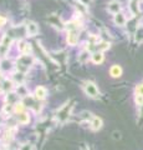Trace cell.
<instances>
[{
  "label": "cell",
  "mask_w": 143,
  "mask_h": 150,
  "mask_svg": "<svg viewBox=\"0 0 143 150\" xmlns=\"http://www.w3.org/2000/svg\"><path fill=\"white\" fill-rule=\"evenodd\" d=\"M91 129L92 130H100L101 128H102V120H101V118H98V116H93L91 120Z\"/></svg>",
  "instance_id": "obj_7"
},
{
  "label": "cell",
  "mask_w": 143,
  "mask_h": 150,
  "mask_svg": "<svg viewBox=\"0 0 143 150\" xmlns=\"http://www.w3.org/2000/svg\"><path fill=\"white\" fill-rule=\"evenodd\" d=\"M20 50L22 51V53H27V51H30V46H29V44H26V43H24V41H21Z\"/></svg>",
  "instance_id": "obj_16"
},
{
  "label": "cell",
  "mask_w": 143,
  "mask_h": 150,
  "mask_svg": "<svg viewBox=\"0 0 143 150\" xmlns=\"http://www.w3.org/2000/svg\"><path fill=\"white\" fill-rule=\"evenodd\" d=\"M78 40V33L76 29H70V31H68L67 34V43L70 45H76Z\"/></svg>",
  "instance_id": "obj_4"
},
{
  "label": "cell",
  "mask_w": 143,
  "mask_h": 150,
  "mask_svg": "<svg viewBox=\"0 0 143 150\" xmlns=\"http://www.w3.org/2000/svg\"><path fill=\"white\" fill-rule=\"evenodd\" d=\"M33 149H34V146L31 144H29V143L22 144L21 146H20V150H33Z\"/></svg>",
  "instance_id": "obj_17"
},
{
  "label": "cell",
  "mask_w": 143,
  "mask_h": 150,
  "mask_svg": "<svg viewBox=\"0 0 143 150\" xmlns=\"http://www.w3.org/2000/svg\"><path fill=\"white\" fill-rule=\"evenodd\" d=\"M10 43H11V39L8 35L3 38V41L0 44V56H4L6 54V51L9 50V46H10Z\"/></svg>",
  "instance_id": "obj_3"
},
{
  "label": "cell",
  "mask_w": 143,
  "mask_h": 150,
  "mask_svg": "<svg viewBox=\"0 0 143 150\" xmlns=\"http://www.w3.org/2000/svg\"><path fill=\"white\" fill-rule=\"evenodd\" d=\"M38 31H39V28H38V25H36L35 23L29 21L26 24V33H27V35L29 36H35L36 34H38Z\"/></svg>",
  "instance_id": "obj_5"
},
{
  "label": "cell",
  "mask_w": 143,
  "mask_h": 150,
  "mask_svg": "<svg viewBox=\"0 0 143 150\" xmlns=\"http://www.w3.org/2000/svg\"><path fill=\"white\" fill-rule=\"evenodd\" d=\"M136 93H137V95H143V84H140L136 88Z\"/></svg>",
  "instance_id": "obj_18"
},
{
  "label": "cell",
  "mask_w": 143,
  "mask_h": 150,
  "mask_svg": "<svg viewBox=\"0 0 143 150\" xmlns=\"http://www.w3.org/2000/svg\"><path fill=\"white\" fill-rule=\"evenodd\" d=\"M3 89H4L5 91L11 90V89H13V81H11V80H5V81H4V86H3Z\"/></svg>",
  "instance_id": "obj_14"
},
{
  "label": "cell",
  "mask_w": 143,
  "mask_h": 150,
  "mask_svg": "<svg viewBox=\"0 0 143 150\" xmlns=\"http://www.w3.org/2000/svg\"><path fill=\"white\" fill-rule=\"evenodd\" d=\"M136 103L140 106H142L143 105V95H137L136 96Z\"/></svg>",
  "instance_id": "obj_19"
},
{
  "label": "cell",
  "mask_w": 143,
  "mask_h": 150,
  "mask_svg": "<svg viewBox=\"0 0 143 150\" xmlns=\"http://www.w3.org/2000/svg\"><path fill=\"white\" fill-rule=\"evenodd\" d=\"M86 150H89V149H86Z\"/></svg>",
  "instance_id": "obj_22"
},
{
  "label": "cell",
  "mask_w": 143,
  "mask_h": 150,
  "mask_svg": "<svg viewBox=\"0 0 143 150\" xmlns=\"http://www.w3.org/2000/svg\"><path fill=\"white\" fill-rule=\"evenodd\" d=\"M17 93H19V95H21V96H27L29 95V94H27V90L22 85H19V88H17Z\"/></svg>",
  "instance_id": "obj_15"
},
{
  "label": "cell",
  "mask_w": 143,
  "mask_h": 150,
  "mask_svg": "<svg viewBox=\"0 0 143 150\" xmlns=\"http://www.w3.org/2000/svg\"><path fill=\"white\" fill-rule=\"evenodd\" d=\"M110 74H111V76H113V78H119L122 75L121 67H119V65H113V67H111Z\"/></svg>",
  "instance_id": "obj_8"
},
{
  "label": "cell",
  "mask_w": 143,
  "mask_h": 150,
  "mask_svg": "<svg viewBox=\"0 0 143 150\" xmlns=\"http://www.w3.org/2000/svg\"><path fill=\"white\" fill-rule=\"evenodd\" d=\"M114 23H116L117 25H119V26H123L124 24H126V18H124L123 14L118 13V14L114 15Z\"/></svg>",
  "instance_id": "obj_11"
},
{
  "label": "cell",
  "mask_w": 143,
  "mask_h": 150,
  "mask_svg": "<svg viewBox=\"0 0 143 150\" xmlns=\"http://www.w3.org/2000/svg\"><path fill=\"white\" fill-rule=\"evenodd\" d=\"M46 94H47V91H46V89L44 86H38L36 88V90H35V96H36V99H45V96H46Z\"/></svg>",
  "instance_id": "obj_9"
},
{
  "label": "cell",
  "mask_w": 143,
  "mask_h": 150,
  "mask_svg": "<svg viewBox=\"0 0 143 150\" xmlns=\"http://www.w3.org/2000/svg\"><path fill=\"white\" fill-rule=\"evenodd\" d=\"M72 109V105L71 104H66L63 105L61 109L57 111V120L63 123V121H66L68 119V116H70V111Z\"/></svg>",
  "instance_id": "obj_2"
},
{
  "label": "cell",
  "mask_w": 143,
  "mask_h": 150,
  "mask_svg": "<svg viewBox=\"0 0 143 150\" xmlns=\"http://www.w3.org/2000/svg\"><path fill=\"white\" fill-rule=\"evenodd\" d=\"M0 121H1V118H0Z\"/></svg>",
  "instance_id": "obj_21"
},
{
  "label": "cell",
  "mask_w": 143,
  "mask_h": 150,
  "mask_svg": "<svg viewBox=\"0 0 143 150\" xmlns=\"http://www.w3.org/2000/svg\"><path fill=\"white\" fill-rule=\"evenodd\" d=\"M17 121H19L20 124H26L29 123V115L26 114V112H20V114H17Z\"/></svg>",
  "instance_id": "obj_12"
},
{
  "label": "cell",
  "mask_w": 143,
  "mask_h": 150,
  "mask_svg": "<svg viewBox=\"0 0 143 150\" xmlns=\"http://www.w3.org/2000/svg\"><path fill=\"white\" fill-rule=\"evenodd\" d=\"M84 89H85V93L90 98H93V99H96V98L100 96V91H98V89H97V86H96L95 83L86 81L85 85H84Z\"/></svg>",
  "instance_id": "obj_1"
},
{
  "label": "cell",
  "mask_w": 143,
  "mask_h": 150,
  "mask_svg": "<svg viewBox=\"0 0 143 150\" xmlns=\"http://www.w3.org/2000/svg\"><path fill=\"white\" fill-rule=\"evenodd\" d=\"M107 9H108L110 13H112V14H114V15H116V14H118L119 10H121V4H119L117 0H113V1H111V3L108 4Z\"/></svg>",
  "instance_id": "obj_6"
},
{
  "label": "cell",
  "mask_w": 143,
  "mask_h": 150,
  "mask_svg": "<svg viewBox=\"0 0 143 150\" xmlns=\"http://www.w3.org/2000/svg\"><path fill=\"white\" fill-rule=\"evenodd\" d=\"M103 60H105V58L101 51H96L95 54H92V62L95 64H101V63H103Z\"/></svg>",
  "instance_id": "obj_10"
},
{
  "label": "cell",
  "mask_w": 143,
  "mask_h": 150,
  "mask_svg": "<svg viewBox=\"0 0 143 150\" xmlns=\"http://www.w3.org/2000/svg\"><path fill=\"white\" fill-rule=\"evenodd\" d=\"M3 79V75H1V71H0V80H1Z\"/></svg>",
  "instance_id": "obj_20"
},
{
  "label": "cell",
  "mask_w": 143,
  "mask_h": 150,
  "mask_svg": "<svg viewBox=\"0 0 143 150\" xmlns=\"http://www.w3.org/2000/svg\"><path fill=\"white\" fill-rule=\"evenodd\" d=\"M136 40L142 43L143 41V26L141 28H137V31H136Z\"/></svg>",
  "instance_id": "obj_13"
}]
</instances>
